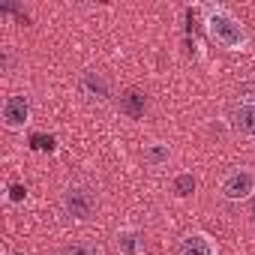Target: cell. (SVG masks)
<instances>
[{"label": "cell", "mask_w": 255, "mask_h": 255, "mask_svg": "<svg viewBox=\"0 0 255 255\" xmlns=\"http://www.w3.org/2000/svg\"><path fill=\"white\" fill-rule=\"evenodd\" d=\"M201 15H204V30L207 36L225 48V51H246L249 48V33L243 27V21L228 9V6H219V3H210V6H201Z\"/></svg>", "instance_id": "obj_1"}, {"label": "cell", "mask_w": 255, "mask_h": 255, "mask_svg": "<svg viewBox=\"0 0 255 255\" xmlns=\"http://www.w3.org/2000/svg\"><path fill=\"white\" fill-rule=\"evenodd\" d=\"M60 207L72 222H90L99 213V195L87 183H69L60 192Z\"/></svg>", "instance_id": "obj_2"}, {"label": "cell", "mask_w": 255, "mask_h": 255, "mask_svg": "<svg viewBox=\"0 0 255 255\" xmlns=\"http://www.w3.org/2000/svg\"><path fill=\"white\" fill-rule=\"evenodd\" d=\"M33 120V105H30V96L24 93H9L0 105V123H3L6 132H24Z\"/></svg>", "instance_id": "obj_3"}, {"label": "cell", "mask_w": 255, "mask_h": 255, "mask_svg": "<svg viewBox=\"0 0 255 255\" xmlns=\"http://www.w3.org/2000/svg\"><path fill=\"white\" fill-rule=\"evenodd\" d=\"M219 195L225 201H249L255 195V168L252 165H237L219 180Z\"/></svg>", "instance_id": "obj_4"}, {"label": "cell", "mask_w": 255, "mask_h": 255, "mask_svg": "<svg viewBox=\"0 0 255 255\" xmlns=\"http://www.w3.org/2000/svg\"><path fill=\"white\" fill-rule=\"evenodd\" d=\"M231 126H234V132H237L240 138H249V141H255V96H249V99H240V102L234 105Z\"/></svg>", "instance_id": "obj_5"}, {"label": "cell", "mask_w": 255, "mask_h": 255, "mask_svg": "<svg viewBox=\"0 0 255 255\" xmlns=\"http://www.w3.org/2000/svg\"><path fill=\"white\" fill-rule=\"evenodd\" d=\"M177 255H219V246L207 231H186L177 243Z\"/></svg>", "instance_id": "obj_6"}, {"label": "cell", "mask_w": 255, "mask_h": 255, "mask_svg": "<svg viewBox=\"0 0 255 255\" xmlns=\"http://www.w3.org/2000/svg\"><path fill=\"white\" fill-rule=\"evenodd\" d=\"M81 90L87 99H96V102H105L111 96V81L105 78V72L99 69H84L81 72Z\"/></svg>", "instance_id": "obj_7"}, {"label": "cell", "mask_w": 255, "mask_h": 255, "mask_svg": "<svg viewBox=\"0 0 255 255\" xmlns=\"http://www.w3.org/2000/svg\"><path fill=\"white\" fill-rule=\"evenodd\" d=\"M114 246L120 255H144V234L135 225H123L114 234Z\"/></svg>", "instance_id": "obj_8"}, {"label": "cell", "mask_w": 255, "mask_h": 255, "mask_svg": "<svg viewBox=\"0 0 255 255\" xmlns=\"http://www.w3.org/2000/svg\"><path fill=\"white\" fill-rule=\"evenodd\" d=\"M171 156H174V150H171L168 141H150V144H144V150H141V159H144L147 168H165V165L171 162Z\"/></svg>", "instance_id": "obj_9"}, {"label": "cell", "mask_w": 255, "mask_h": 255, "mask_svg": "<svg viewBox=\"0 0 255 255\" xmlns=\"http://www.w3.org/2000/svg\"><path fill=\"white\" fill-rule=\"evenodd\" d=\"M195 189H198V177L192 171H177L171 177V192L177 198H189V195H195Z\"/></svg>", "instance_id": "obj_10"}, {"label": "cell", "mask_w": 255, "mask_h": 255, "mask_svg": "<svg viewBox=\"0 0 255 255\" xmlns=\"http://www.w3.org/2000/svg\"><path fill=\"white\" fill-rule=\"evenodd\" d=\"M144 105H147V99L138 93V90H126L123 96H120V111L126 114V117H141L144 114Z\"/></svg>", "instance_id": "obj_11"}, {"label": "cell", "mask_w": 255, "mask_h": 255, "mask_svg": "<svg viewBox=\"0 0 255 255\" xmlns=\"http://www.w3.org/2000/svg\"><path fill=\"white\" fill-rule=\"evenodd\" d=\"M57 255H102V246L93 240H72L57 249Z\"/></svg>", "instance_id": "obj_12"}, {"label": "cell", "mask_w": 255, "mask_h": 255, "mask_svg": "<svg viewBox=\"0 0 255 255\" xmlns=\"http://www.w3.org/2000/svg\"><path fill=\"white\" fill-rule=\"evenodd\" d=\"M27 198V189L21 186V183H12L9 186V192H6V201H12V204H21Z\"/></svg>", "instance_id": "obj_13"}, {"label": "cell", "mask_w": 255, "mask_h": 255, "mask_svg": "<svg viewBox=\"0 0 255 255\" xmlns=\"http://www.w3.org/2000/svg\"><path fill=\"white\" fill-rule=\"evenodd\" d=\"M15 255H24V252H15Z\"/></svg>", "instance_id": "obj_14"}]
</instances>
